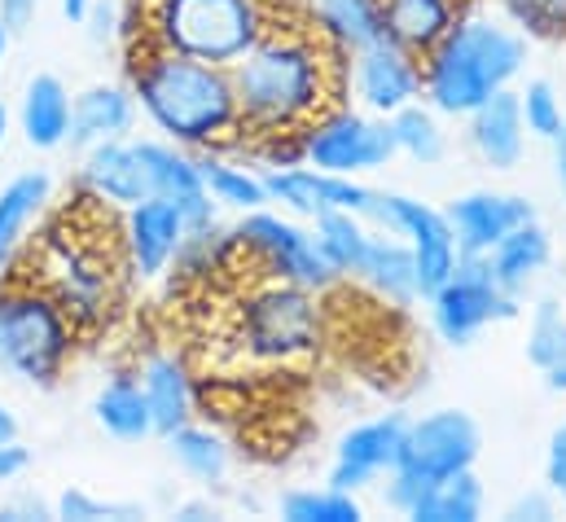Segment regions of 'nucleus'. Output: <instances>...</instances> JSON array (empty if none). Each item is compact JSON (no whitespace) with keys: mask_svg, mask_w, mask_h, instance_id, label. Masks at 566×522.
<instances>
[{"mask_svg":"<svg viewBox=\"0 0 566 522\" xmlns=\"http://www.w3.org/2000/svg\"><path fill=\"white\" fill-rule=\"evenodd\" d=\"M465 136H470V149L479 154L483 167L514 171L527 154V124H523V106H518V84L501 88L479 111H470L465 115Z\"/></svg>","mask_w":566,"mask_h":522,"instance_id":"20","label":"nucleus"},{"mask_svg":"<svg viewBox=\"0 0 566 522\" xmlns=\"http://www.w3.org/2000/svg\"><path fill=\"white\" fill-rule=\"evenodd\" d=\"M53 519L66 522H102V519H145V510L137 501H111V497H97L88 488H62L53 497Z\"/></svg>","mask_w":566,"mask_h":522,"instance_id":"37","label":"nucleus"},{"mask_svg":"<svg viewBox=\"0 0 566 522\" xmlns=\"http://www.w3.org/2000/svg\"><path fill=\"white\" fill-rule=\"evenodd\" d=\"M303 13L307 0H137L124 35L211 66H238L273 27Z\"/></svg>","mask_w":566,"mask_h":522,"instance_id":"4","label":"nucleus"},{"mask_svg":"<svg viewBox=\"0 0 566 522\" xmlns=\"http://www.w3.org/2000/svg\"><path fill=\"white\" fill-rule=\"evenodd\" d=\"M264 185H269V198L282 211H290L294 220H307V225L329 216V211L365 216V207L374 198V185H365V176H334V171H321V167H307V163L269 167Z\"/></svg>","mask_w":566,"mask_h":522,"instance_id":"16","label":"nucleus"},{"mask_svg":"<svg viewBox=\"0 0 566 522\" xmlns=\"http://www.w3.org/2000/svg\"><path fill=\"white\" fill-rule=\"evenodd\" d=\"M137 119H142V106L133 97L128 84L119 80H97L88 88H80L71 97V136L66 145L75 154L93 149V145H106V140H124L137 132Z\"/></svg>","mask_w":566,"mask_h":522,"instance_id":"19","label":"nucleus"},{"mask_svg":"<svg viewBox=\"0 0 566 522\" xmlns=\"http://www.w3.org/2000/svg\"><path fill=\"white\" fill-rule=\"evenodd\" d=\"M93 421L115 443H145V439H154V421H149V404H145L137 369H115L97 387V395H93Z\"/></svg>","mask_w":566,"mask_h":522,"instance_id":"25","label":"nucleus"},{"mask_svg":"<svg viewBox=\"0 0 566 522\" xmlns=\"http://www.w3.org/2000/svg\"><path fill=\"white\" fill-rule=\"evenodd\" d=\"M347 102L382 119L422 102V58H413L391 35L347 53Z\"/></svg>","mask_w":566,"mask_h":522,"instance_id":"13","label":"nucleus"},{"mask_svg":"<svg viewBox=\"0 0 566 522\" xmlns=\"http://www.w3.org/2000/svg\"><path fill=\"white\" fill-rule=\"evenodd\" d=\"M505 519H518V522H549L558 519V501L549 497V488H541V492H532V497H518L510 510H505Z\"/></svg>","mask_w":566,"mask_h":522,"instance_id":"40","label":"nucleus"},{"mask_svg":"<svg viewBox=\"0 0 566 522\" xmlns=\"http://www.w3.org/2000/svg\"><path fill=\"white\" fill-rule=\"evenodd\" d=\"M536 374L545 378V387H549L554 395H566V334H563V343L554 347V356H549V361H545Z\"/></svg>","mask_w":566,"mask_h":522,"instance_id":"44","label":"nucleus"},{"mask_svg":"<svg viewBox=\"0 0 566 522\" xmlns=\"http://www.w3.org/2000/svg\"><path fill=\"white\" fill-rule=\"evenodd\" d=\"M532 40L501 13L470 4L457 27L422 58V102L443 119H465L501 88H514L527 71Z\"/></svg>","mask_w":566,"mask_h":522,"instance_id":"3","label":"nucleus"},{"mask_svg":"<svg viewBox=\"0 0 566 522\" xmlns=\"http://www.w3.org/2000/svg\"><path fill=\"white\" fill-rule=\"evenodd\" d=\"M307 18L338 53H356L387 35L382 0H307Z\"/></svg>","mask_w":566,"mask_h":522,"instance_id":"30","label":"nucleus"},{"mask_svg":"<svg viewBox=\"0 0 566 522\" xmlns=\"http://www.w3.org/2000/svg\"><path fill=\"white\" fill-rule=\"evenodd\" d=\"M360 220H369L374 229H387V233H396V238L409 242L413 263H418V290H422V299L430 290H439V285L448 281V272L457 268V260H461L443 207L422 202V198H413V194L378 189V185H374V198H369V207H365Z\"/></svg>","mask_w":566,"mask_h":522,"instance_id":"11","label":"nucleus"},{"mask_svg":"<svg viewBox=\"0 0 566 522\" xmlns=\"http://www.w3.org/2000/svg\"><path fill=\"white\" fill-rule=\"evenodd\" d=\"M0 519H4V522L53 519V505H44L40 497H18V501H4V505H0Z\"/></svg>","mask_w":566,"mask_h":522,"instance_id":"43","label":"nucleus"},{"mask_svg":"<svg viewBox=\"0 0 566 522\" xmlns=\"http://www.w3.org/2000/svg\"><path fill=\"white\" fill-rule=\"evenodd\" d=\"M40 4H44V0H0V22H4L13 35H22V31L35 22Z\"/></svg>","mask_w":566,"mask_h":522,"instance_id":"42","label":"nucleus"},{"mask_svg":"<svg viewBox=\"0 0 566 522\" xmlns=\"http://www.w3.org/2000/svg\"><path fill=\"white\" fill-rule=\"evenodd\" d=\"M229 71L242 115V145L255 136L303 132L316 115L347 102V53H338L307 13L273 27Z\"/></svg>","mask_w":566,"mask_h":522,"instance_id":"1","label":"nucleus"},{"mask_svg":"<svg viewBox=\"0 0 566 522\" xmlns=\"http://www.w3.org/2000/svg\"><path fill=\"white\" fill-rule=\"evenodd\" d=\"M545 488L566 514V421L549 435V448H545Z\"/></svg>","mask_w":566,"mask_h":522,"instance_id":"39","label":"nucleus"},{"mask_svg":"<svg viewBox=\"0 0 566 522\" xmlns=\"http://www.w3.org/2000/svg\"><path fill=\"white\" fill-rule=\"evenodd\" d=\"M53 207V176L44 167H27L0 185V281L27 251L31 229Z\"/></svg>","mask_w":566,"mask_h":522,"instance_id":"23","label":"nucleus"},{"mask_svg":"<svg viewBox=\"0 0 566 522\" xmlns=\"http://www.w3.org/2000/svg\"><path fill=\"white\" fill-rule=\"evenodd\" d=\"M176 519H220V510L211 501H185L176 505Z\"/></svg>","mask_w":566,"mask_h":522,"instance_id":"46","label":"nucleus"},{"mask_svg":"<svg viewBox=\"0 0 566 522\" xmlns=\"http://www.w3.org/2000/svg\"><path fill=\"white\" fill-rule=\"evenodd\" d=\"M88 4H93V0H62V18H71V22H84Z\"/></svg>","mask_w":566,"mask_h":522,"instance_id":"48","label":"nucleus"},{"mask_svg":"<svg viewBox=\"0 0 566 522\" xmlns=\"http://www.w3.org/2000/svg\"><path fill=\"white\" fill-rule=\"evenodd\" d=\"M255 272V281H294L303 290L329 294L343 285V276L316 247V233L307 220H294L290 211H247L233 225V255L229 272Z\"/></svg>","mask_w":566,"mask_h":522,"instance_id":"8","label":"nucleus"},{"mask_svg":"<svg viewBox=\"0 0 566 522\" xmlns=\"http://www.w3.org/2000/svg\"><path fill=\"white\" fill-rule=\"evenodd\" d=\"M566 334V307L558 299H536L532 303V316H527V361H532V369H541L549 356H554V347L563 343Z\"/></svg>","mask_w":566,"mask_h":522,"instance_id":"38","label":"nucleus"},{"mask_svg":"<svg viewBox=\"0 0 566 522\" xmlns=\"http://www.w3.org/2000/svg\"><path fill=\"white\" fill-rule=\"evenodd\" d=\"M483 452V426L465 408H430L422 417H409L405 426V448L396 474L413 483H439L461 470H474Z\"/></svg>","mask_w":566,"mask_h":522,"instance_id":"12","label":"nucleus"},{"mask_svg":"<svg viewBox=\"0 0 566 522\" xmlns=\"http://www.w3.org/2000/svg\"><path fill=\"white\" fill-rule=\"evenodd\" d=\"M391 140H396V154L418 163V167H434L448 158V132H443V115L430 106V102H413L405 111H396L391 119Z\"/></svg>","mask_w":566,"mask_h":522,"instance_id":"32","label":"nucleus"},{"mask_svg":"<svg viewBox=\"0 0 566 522\" xmlns=\"http://www.w3.org/2000/svg\"><path fill=\"white\" fill-rule=\"evenodd\" d=\"M80 194H88L93 202L111 207V211H128L142 198H149V180H145L142 149L137 136L124 140H106L80 154V171H75Z\"/></svg>","mask_w":566,"mask_h":522,"instance_id":"18","label":"nucleus"},{"mask_svg":"<svg viewBox=\"0 0 566 522\" xmlns=\"http://www.w3.org/2000/svg\"><path fill=\"white\" fill-rule=\"evenodd\" d=\"M312 233H316V247L329 260V268L343 281H352L356 276V263L365 255V242H369V220H360L352 211H329V216L312 220Z\"/></svg>","mask_w":566,"mask_h":522,"instance_id":"33","label":"nucleus"},{"mask_svg":"<svg viewBox=\"0 0 566 522\" xmlns=\"http://www.w3.org/2000/svg\"><path fill=\"white\" fill-rule=\"evenodd\" d=\"M325 294L294 281H251L238 303V343L264 365L312 361L325 343Z\"/></svg>","mask_w":566,"mask_h":522,"instance_id":"7","label":"nucleus"},{"mask_svg":"<svg viewBox=\"0 0 566 522\" xmlns=\"http://www.w3.org/2000/svg\"><path fill=\"white\" fill-rule=\"evenodd\" d=\"M198 171H202V185L211 194V202L220 211H233V216H247V211H260V207H273L269 198V185H264V171L242 163L238 154L229 149H207L198 154Z\"/></svg>","mask_w":566,"mask_h":522,"instance_id":"28","label":"nucleus"},{"mask_svg":"<svg viewBox=\"0 0 566 522\" xmlns=\"http://www.w3.org/2000/svg\"><path fill=\"white\" fill-rule=\"evenodd\" d=\"M443 216L452 225L461 255H488L505 233L536 220V202L527 194H510V189H470V194H457L443 207Z\"/></svg>","mask_w":566,"mask_h":522,"instance_id":"17","label":"nucleus"},{"mask_svg":"<svg viewBox=\"0 0 566 522\" xmlns=\"http://www.w3.org/2000/svg\"><path fill=\"white\" fill-rule=\"evenodd\" d=\"M298 145H303L307 167H321L334 176H374L400 158L391 140V124L352 102H338L325 115H316L298 132Z\"/></svg>","mask_w":566,"mask_h":522,"instance_id":"10","label":"nucleus"},{"mask_svg":"<svg viewBox=\"0 0 566 522\" xmlns=\"http://www.w3.org/2000/svg\"><path fill=\"white\" fill-rule=\"evenodd\" d=\"M9 132H13V111L0 102V154H4V145H9Z\"/></svg>","mask_w":566,"mask_h":522,"instance_id":"49","label":"nucleus"},{"mask_svg":"<svg viewBox=\"0 0 566 522\" xmlns=\"http://www.w3.org/2000/svg\"><path fill=\"white\" fill-rule=\"evenodd\" d=\"M163 448H167V457L176 461V470H180L189 483H198V488H220V483L229 479V470H233V448H229V439H224L220 430L202 426V421L176 426L171 435H163Z\"/></svg>","mask_w":566,"mask_h":522,"instance_id":"29","label":"nucleus"},{"mask_svg":"<svg viewBox=\"0 0 566 522\" xmlns=\"http://www.w3.org/2000/svg\"><path fill=\"white\" fill-rule=\"evenodd\" d=\"M488 263H492L496 281H501L514 299H527V290H532V285L541 281V272L554 263V238H549V229L541 225V216L527 220V225H518L514 233H505V238L488 251Z\"/></svg>","mask_w":566,"mask_h":522,"instance_id":"26","label":"nucleus"},{"mask_svg":"<svg viewBox=\"0 0 566 522\" xmlns=\"http://www.w3.org/2000/svg\"><path fill=\"white\" fill-rule=\"evenodd\" d=\"M9 44H13V31L0 22V71H4V62H9Z\"/></svg>","mask_w":566,"mask_h":522,"instance_id":"50","label":"nucleus"},{"mask_svg":"<svg viewBox=\"0 0 566 522\" xmlns=\"http://www.w3.org/2000/svg\"><path fill=\"white\" fill-rule=\"evenodd\" d=\"M356 285H365L374 299H382L387 307H418L422 303V290H418V263L405 238L387 233V229H374L369 225V242H365V255L356 263Z\"/></svg>","mask_w":566,"mask_h":522,"instance_id":"22","label":"nucleus"},{"mask_svg":"<svg viewBox=\"0 0 566 522\" xmlns=\"http://www.w3.org/2000/svg\"><path fill=\"white\" fill-rule=\"evenodd\" d=\"M128 88L163 140L189 154L242 149V115L229 66H211L163 44L128 40Z\"/></svg>","mask_w":566,"mask_h":522,"instance_id":"2","label":"nucleus"},{"mask_svg":"<svg viewBox=\"0 0 566 522\" xmlns=\"http://www.w3.org/2000/svg\"><path fill=\"white\" fill-rule=\"evenodd\" d=\"M71 88L62 75L53 71H35L27 84H22V97H18V111H13V124L22 132V140L35 149V154H57L66 149V136H71Z\"/></svg>","mask_w":566,"mask_h":522,"instance_id":"24","label":"nucleus"},{"mask_svg":"<svg viewBox=\"0 0 566 522\" xmlns=\"http://www.w3.org/2000/svg\"><path fill=\"white\" fill-rule=\"evenodd\" d=\"M488 510L483 479L474 470H461L452 479H439L426 488V497L409 510L413 522H479Z\"/></svg>","mask_w":566,"mask_h":522,"instance_id":"31","label":"nucleus"},{"mask_svg":"<svg viewBox=\"0 0 566 522\" xmlns=\"http://www.w3.org/2000/svg\"><path fill=\"white\" fill-rule=\"evenodd\" d=\"M137 378H142L145 404H149L154 439H163L176 426L193 421V413H198V387H193L189 365L176 352H167V347L145 352L142 361H137Z\"/></svg>","mask_w":566,"mask_h":522,"instance_id":"21","label":"nucleus"},{"mask_svg":"<svg viewBox=\"0 0 566 522\" xmlns=\"http://www.w3.org/2000/svg\"><path fill=\"white\" fill-rule=\"evenodd\" d=\"M282 519L290 522H360L365 519V505L356 492H343L334 483H321V488H294L282 497Z\"/></svg>","mask_w":566,"mask_h":522,"instance_id":"34","label":"nucleus"},{"mask_svg":"<svg viewBox=\"0 0 566 522\" xmlns=\"http://www.w3.org/2000/svg\"><path fill=\"white\" fill-rule=\"evenodd\" d=\"M9 439H22V426H18V413L0 399V443H9Z\"/></svg>","mask_w":566,"mask_h":522,"instance_id":"47","label":"nucleus"},{"mask_svg":"<svg viewBox=\"0 0 566 522\" xmlns=\"http://www.w3.org/2000/svg\"><path fill=\"white\" fill-rule=\"evenodd\" d=\"M549 145H554V176H558V189H563V198H566V124L558 128V136H554Z\"/></svg>","mask_w":566,"mask_h":522,"instance_id":"45","label":"nucleus"},{"mask_svg":"<svg viewBox=\"0 0 566 522\" xmlns=\"http://www.w3.org/2000/svg\"><path fill=\"white\" fill-rule=\"evenodd\" d=\"M465 0H382V27L413 58H426L465 13Z\"/></svg>","mask_w":566,"mask_h":522,"instance_id":"27","label":"nucleus"},{"mask_svg":"<svg viewBox=\"0 0 566 522\" xmlns=\"http://www.w3.org/2000/svg\"><path fill=\"white\" fill-rule=\"evenodd\" d=\"M496 13L510 27H518L532 44L566 40V0H496Z\"/></svg>","mask_w":566,"mask_h":522,"instance_id":"35","label":"nucleus"},{"mask_svg":"<svg viewBox=\"0 0 566 522\" xmlns=\"http://www.w3.org/2000/svg\"><path fill=\"white\" fill-rule=\"evenodd\" d=\"M422 303L430 312V330L448 347H470L483 330L505 325L523 312V299H514L496 281L488 255H461L457 268L448 272V281L439 290H430Z\"/></svg>","mask_w":566,"mask_h":522,"instance_id":"9","label":"nucleus"},{"mask_svg":"<svg viewBox=\"0 0 566 522\" xmlns=\"http://www.w3.org/2000/svg\"><path fill=\"white\" fill-rule=\"evenodd\" d=\"M71 233H62V225L53 220L44 229V242L27 251V260L35 263V272H18L13 276H27L35 285H44L62 307L66 316L80 325V334L88 330H102L128 285V268H124V247H119V229L106 238V242H88L93 233L80 229V207L75 211H62Z\"/></svg>","mask_w":566,"mask_h":522,"instance_id":"5","label":"nucleus"},{"mask_svg":"<svg viewBox=\"0 0 566 522\" xmlns=\"http://www.w3.org/2000/svg\"><path fill=\"white\" fill-rule=\"evenodd\" d=\"M405 413H378L369 421H356L352 430L338 435L334 457H329V474L325 483L343 488V492H365L374 483H382L396 466H400V448H405Z\"/></svg>","mask_w":566,"mask_h":522,"instance_id":"14","label":"nucleus"},{"mask_svg":"<svg viewBox=\"0 0 566 522\" xmlns=\"http://www.w3.org/2000/svg\"><path fill=\"white\" fill-rule=\"evenodd\" d=\"M518 106H523V124H527V136L536 140H554L558 128L566 124V106H563V93L554 80L536 75L518 88Z\"/></svg>","mask_w":566,"mask_h":522,"instance_id":"36","label":"nucleus"},{"mask_svg":"<svg viewBox=\"0 0 566 522\" xmlns=\"http://www.w3.org/2000/svg\"><path fill=\"white\" fill-rule=\"evenodd\" d=\"M27 470H31V448H27L22 439L0 443V488H13Z\"/></svg>","mask_w":566,"mask_h":522,"instance_id":"41","label":"nucleus"},{"mask_svg":"<svg viewBox=\"0 0 566 522\" xmlns=\"http://www.w3.org/2000/svg\"><path fill=\"white\" fill-rule=\"evenodd\" d=\"M185 242V216L167 198H142L137 207L119 211V247H124V268L128 281L154 285L171 272Z\"/></svg>","mask_w":566,"mask_h":522,"instance_id":"15","label":"nucleus"},{"mask_svg":"<svg viewBox=\"0 0 566 522\" xmlns=\"http://www.w3.org/2000/svg\"><path fill=\"white\" fill-rule=\"evenodd\" d=\"M80 325L66 307L27 276L0 281V374L18 387L53 392L80 347Z\"/></svg>","mask_w":566,"mask_h":522,"instance_id":"6","label":"nucleus"}]
</instances>
